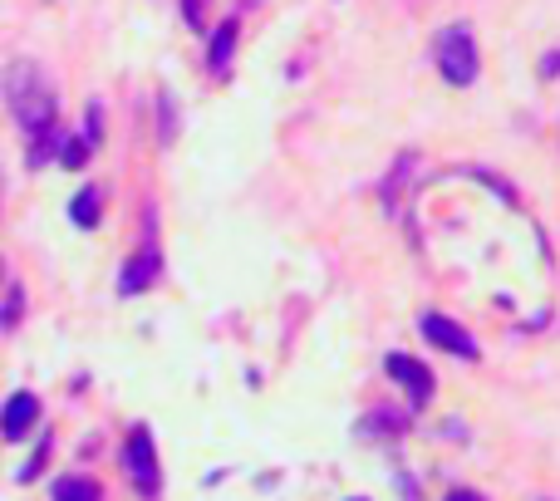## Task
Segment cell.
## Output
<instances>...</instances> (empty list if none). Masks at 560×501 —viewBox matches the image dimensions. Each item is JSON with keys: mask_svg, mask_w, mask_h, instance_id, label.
I'll list each match as a JSON object with an SVG mask.
<instances>
[{"mask_svg": "<svg viewBox=\"0 0 560 501\" xmlns=\"http://www.w3.org/2000/svg\"><path fill=\"white\" fill-rule=\"evenodd\" d=\"M0 94H5V109L15 113V123L25 128V133H40V128H50L59 123V99L55 89H50V79H45V69L35 64V59H15L10 69H5V79H0Z\"/></svg>", "mask_w": 560, "mask_h": 501, "instance_id": "obj_1", "label": "cell"}, {"mask_svg": "<svg viewBox=\"0 0 560 501\" xmlns=\"http://www.w3.org/2000/svg\"><path fill=\"white\" fill-rule=\"evenodd\" d=\"M477 69H482V55H477L472 30H467V25L443 30V35H438V74L448 79L452 89H467V84L477 79Z\"/></svg>", "mask_w": 560, "mask_h": 501, "instance_id": "obj_2", "label": "cell"}, {"mask_svg": "<svg viewBox=\"0 0 560 501\" xmlns=\"http://www.w3.org/2000/svg\"><path fill=\"white\" fill-rule=\"evenodd\" d=\"M123 467H128V477H133V487H138V497H158L163 492V467H158V447H153V433L138 423L133 433H128V443H123Z\"/></svg>", "mask_w": 560, "mask_h": 501, "instance_id": "obj_3", "label": "cell"}, {"mask_svg": "<svg viewBox=\"0 0 560 501\" xmlns=\"http://www.w3.org/2000/svg\"><path fill=\"white\" fill-rule=\"evenodd\" d=\"M418 330L428 334V344H433V349H443V354H457V359H467V364H472V359L482 354V349H477V339L462 330L457 320L438 315V310H428V315L418 320Z\"/></svg>", "mask_w": 560, "mask_h": 501, "instance_id": "obj_4", "label": "cell"}, {"mask_svg": "<svg viewBox=\"0 0 560 501\" xmlns=\"http://www.w3.org/2000/svg\"><path fill=\"white\" fill-rule=\"evenodd\" d=\"M384 364H389L393 384H403V393H408V408H428L433 403V374H428V364H418L413 354H389Z\"/></svg>", "mask_w": 560, "mask_h": 501, "instance_id": "obj_5", "label": "cell"}, {"mask_svg": "<svg viewBox=\"0 0 560 501\" xmlns=\"http://www.w3.org/2000/svg\"><path fill=\"white\" fill-rule=\"evenodd\" d=\"M40 423V398L35 393H10V403H5V413H0V438L5 443H20L30 428Z\"/></svg>", "mask_w": 560, "mask_h": 501, "instance_id": "obj_6", "label": "cell"}, {"mask_svg": "<svg viewBox=\"0 0 560 501\" xmlns=\"http://www.w3.org/2000/svg\"><path fill=\"white\" fill-rule=\"evenodd\" d=\"M163 271V256H158V246H143L133 261H123V271H118V295H143L153 280Z\"/></svg>", "mask_w": 560, "mask_h": 501, "instance_id": "obj_7", "label": "cell"}, {"mask_svg": "<svg viewBox=\"0 0 560 501\" xmlns=\"http://www.w3.org/2000/svg\"><path fill=\"white\" fill-rule=\"evenodd\" d=\"M236 40H241V20L231 15V20H222L217 30H212V40H207V69L222 79L226 69H231V55H236Z\"/></svg>", "mask_w": 560, "mask_h": 501, "instance_id": "obj_8", "label": "cell"}, {"mask_svg": "<svg viewBox=\"0 0 560 501\" xmlns=\"http://www.w3.org/2000/svg\"><path fill=\"white\" fill-rule=\"evenodd\" d=\"M59 143H64V128L50 123V128H40V133H30V148H25V167L35 172V167H50L59 158Z\"/></svg>", "mask_w": 560, "mask_h": 501, "instance_id": "obj_9", "label": "cell"}, {"mask_svg": "<svg viewBox=\"0 0 560 501\" xmlns=\"http://www.w3.org/2000/svg\"><path fill=\"white\" fill-rule=\"evenodd\" d=\"M99 207H104V192L99 187H79V197L69 202V222L79 231H94L99 226Z\"/></svg>", "mask_w": 560, "mask_h": 501, "instance_id": "obj_10", "label": "cell"}, {"mask_svg": "<svg viewBox=\"0 0 560 501\" xmlns=\"http://www.w3.org/2000/svg\"><path fill=\"white\" fill-rule=\"evenodd\" d=\"M20 320H25V285L20 280H5L0 285V330L10 334Z\"/></svg>", "mask_w": 560, "mask_h": 501, "instance_id": "obj_11", "label": "cell"}, {"mask_svg": "<svg viewBox=\"0 0 560 501\" xmlns=\"http://www.w3.org/2000/svg\"><path fill=\"white\" fill-rule=\"evenodd\" d=\"M50 497L55 501H104V492H99L94 477H59L55 487H50Z\"/></svg>", "mask_w": 560, "mask_h": 501, "instance_id": "obj_12", "label": "cell"}, {"mask_svg": "<svg viewBox=\"0 0 560 501\" xmlns=\"http://www.w3.org/2000/svg\"><path fill=\"white\" fill-rule=\"evenodd\" d=\"M89 153H94V148L84 143V133H79V138H69V133H64V143H59V167H69V172H74V167L89 163Z\"/></svg>", "mask_w": 560, "mask_h": 501, "instance_id": "obj_13", "label": "cell"}, {"mask_svg": "<svg viewBox=\"0 0 560 501\" xmlns=\"http://www.w3.org/2000/svg\"><path fill=\"white\" fill-rule=\"evenodd\" d=\"M408 418L403 413H374V418H364L359 423V438H379V433H398Z\"/></svg>", "mask_w": 560, "mask_h": 501, "instance_id": "obj_14", "label": "cell"}, {"mask_svg": "<svg viewBox=\"0 0 560 501\" xmlns=\"http://www.w3.org/2000/svg\"><path fill=\"white\" fill-rule=\"evenodd\" d=\"M158 138L163 143L177 138V104H172V94H158Z\"/></svg>", "mask_w": 560, "mask_h": 501, "instance_id": "obj_15", "label": "cell"}, {"mask_svg": "<svg viewBox=\"0 0 560 501\" xmlns=\"http://www.w3.org/2000/svg\"><path fill=\"white\" fill-rule=\"evenodd\" d=\"M462 172H467V177H472V182H482V187H492V192H497V197H502L506 207H516V192H511V187H506L502 177H497V172H482V167H462Z\"/></svg>", "mask_w": 560, "mask_h": 501, "instance_id": "obj_16", "label": "cell"}, {"mask_svg": "<svg viewBox=\"0 0 560 501\" xmlns=\"http://www.w3.org/2000/svg\"><path fill=\"white\" fill-rule=\"evenodd\" d=\"M84 143H89V148L104 143V109H99V104H89V113H84Z\"/></svg>", "mask_w": 560, "mask_h": 501, "instance_id": "obj_17", "label": "cell"}, {"mask_svg": "<svg viewBox=\"0 0 560 501\" xmlns=\"http://www.w3.org/2000/svg\"><path fill=\"white\" fill-rule=\"evenodd\" d=\"M182 20L192 30H207V0H182Z\"/></svg>", "mask_w": 560, "mask_h": 501, "instance_id": "obj_18", "label": "cell"}, {"mask_svg": "<svg viewBox=\"0 0 560 501\" xmlns=\"http://www.w3.org/2000/svg\"><path fill=\"white\" fill-rule=\"evenodd\" d=\"M45 462H50V443H40V452H35L25 467H20V482H35V477L45 472Z\"/></svg>", "mask_w": 560, "mask_h": 501, "instance_id": "obj_19", "label": "cell"}, {"mask_svg": "<svg viewBox=\"0 0 560 501\" xmlns=\"http://www.w3.org/2000/svg\"><path fill=\"white\" fill-rule=\"evenodd\" d=\"M541 79H560V50H546L541 55Z\"/></svg>", "mask_w": 560, "mask_h": 501, "instance_id": "obj_20", "label": "cell"}, {"mask_svg": "<svg viewBox=\"0 0 560 501\" xmlns=\"http://www.w3.org/2000/svg\"><path fill=\"white\" fill-rule=\"evenodd\" d=\"M443 501H482V497H477V492H467V487H457V492H448Z\"/></svg>", "mask_w": 560, "mask_h": 501, "instance_id": "obj_21", "label": "cell"}, {"mask_svg": "<svg viewBox=\"0 0 560 501\" xmlns=\"http://www.w3.org/2000/svg\"><path fill=\"white\" fill-rule=\"evenodd\" d=\"M354 501H364V497H354Z\"/></svg>", "mask_w": 560, "mask_h": 501, "instance_id": "obj_22", "label": "cell"}]
</instances>
